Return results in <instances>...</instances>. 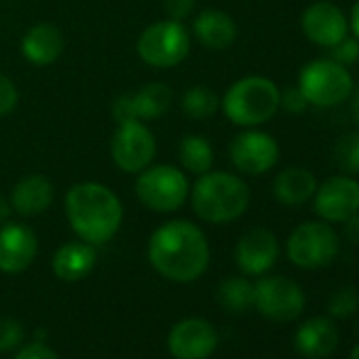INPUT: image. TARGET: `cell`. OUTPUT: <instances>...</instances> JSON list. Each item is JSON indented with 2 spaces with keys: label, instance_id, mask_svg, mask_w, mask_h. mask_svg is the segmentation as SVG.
Masks as SVG:
<instances>
[{
  "label": "cell",
  "instance_id": "1",
  "mask_svg": "<svg viewBox=\"0 0 359 359\" xmlns=\"http://www.w3.org/2000/svg\"><path fill=\"white\" fill-rule=\"evenodd\" d=\"M148 260L165 279L191 283L210 266V243L197 224L189 220H171L150 235Z\"/></svg>",
  "mask_w": 359,
  "mask_h": 359
},
{
  "label": "cell",
  "instance_id": "2",
  "mask_svg": "<svg viewBox=\"0 0 359 359\" xmlns=\"http://www.w3.org/2000/svg\"><path fill=\"white\" fill-rule=\"evenodd\" d=\"M66 218L81 241L102 245L110 241L123 222L118 197L100 182H79L66 193Z\"/></svg>",
  "mask_w": 359,
  "mask_h": 359
},
{
  "label": "cell",
  "instance_id": "3",
  "mask_svg": "<svg viewBox=\"0 0 359 359\" xmlns=\"http://www.w3.org/2000/svg\"><path fill=\"white\" fill-rule=\"evenodd\" d=\"M195 214L210 224H229L250 208V189L243 180L229 171H208L191 189Z\"/></svg>",
  "mask_w": 359,
  "mask_h": 359
},
{
  "label": "cell",
  "instance_id": "4",
  "mask_svg": "<svg viewBox=\"0 0 359 359\" xmlns=\"http://www.w3.org/2000/svg\"><path fill=\"white\" fill-rule=\"evenodd\" d=\"M281 89L266 76H245L233 83L224 95L222 110L239 127H258L279 110Z\"/></svg>",
  "mask_w": 359,
  "mask_h": 359
},
{
  "label": "cell",
  "instance_id": "5",
  "mask_svg": "<svg viewBox=\"0 0 359 359\" xmlns=\"http://www.w3.org/2000/svg\"><path fill=\"white\" fill-rule=\"evenodd\" d=\"M135 195L146 210L171 214L187 203L191 184L187 173L173 165H148L137 173Z\"/></svg>",
  "mask_w": 359,
  "mask_h": 359
},
{
  "label": "cell",
  "instance_id": "6",
  "mask_svg": "<svg viewBox=\"0 0 359 359\" xmlns=\"http://www.w3.org/2000/svg\"><path fill=\"white\" fill-rule=\"evenodd\" d=\"M298 87L309 106L332 108L348 100L355 85L344 66L336 64L334 60H313L300 70Z\"/></svg>",
  "mask_w": 359,
  "mask_h": 359
},
{
  "label": "cell",
  "instance_id": "7",
  "mask_svg": "<svg viewBox=\"0 0 359 359\" xmlns=\"http://www.w3.org/2000/svg\"><path fill=\"white\" fill-rule=\"evenodd\" d=\"M285 252L298 269L317 271L334 262L340 252V239L330 222H302L287 237Z\"/></svg>",
  "mask_w": 359,
  "mask_h": 359
},
{
  "label": "cell",
  "instance_id": "8",
  "mask_svg": "<svg viewBox=\"0 0 359 359\" xmlns=\"http://www.w3.org/2000/svg\"><path fill=\"white\" fill-rule=\"evenodd\" d=\"M191 53V34L182 22L163 20L150 24L137 39V55L152 68H173Z\"/></svg>",
  "mask_w": 359,
  "mask_h": 359
},
{
  "label": "cell",
  "instance_id": "9",
  "mask_svg": "<svg viewBox=\"0 0 359 359\" xmlns=\"http://www.w3.org/2000/svg\"><path fill=\"white\" fill-rule=\"evenodd\" d=\"M110 154L121 171L140 173L142 169L152 165V158L156 154V140L140 118L123 121L112 135Z\"/></svg>",
  "mask_w": 359,
  "mask_h": 359
},
{
  "label": "cell",
  "instance_id": "10",
  "mask_svg": "<svg viewBox=\"0 0 359 359\" xmlns=\"http://www.w3.org/2000/svg\"><path fill=\"white\" fill-rule=\"evenodd\" d=\"M254 306L271 321H292L304 311V292L290 277H262L254 285Z\"/></svg>",
  "mask_w": 359,
  "mask_h": 359
},
{
  "label": "cell",
  "instance_id": "11",
  "mask_svg": "<svg viewBox=\"0 0 359 359\" xmlns=\"http://www.w3.org/2000/svg\"><path fill=\"white\" fill-rule=\"evenodd\" d=\"M313 210L323 222H346L359 210V182L346 173L327 177L317 184Z\"/></svg>",
  "mask_w": 359,
  "mask_h": 359
},
{
  "label": "cell",
  "instance_id": "12",
  "mask_svg": "<svg viewBox=\"0 0 359 359\" xmlns=\"http://www.w3.org/2000/svg\"><path fill=\"white\" fill-rule=\"evenodd\" d=\"M229 154L235 169H239L241 173L262 175L269 169H273L279 161V144L273 135L264 131L248 129L233 137Z\"/></svg>",
  "mask_w": 359,
  "mask_h": 359
},
{
  "label": "cell",
  "instance_id": "13",
  "mask_svg": "<svg viewBox=\"0 0 359 359\" xmlns=\"http://www.w3.org/2000/svg\"><path fill=\"white\" fill-rule=\"evenodd\" d=\"M167 346L175 359H208L218 348V332L210 321L191 317L171 327Z\"/></svg>",
  "mask_w": 359,
  "mask_h": 359
},
{
  "label": "cell",
  "instance_id": "14",
  "mask_svg": "<svg viewBox=\"0 0 359 359\" xmlns=\"http://www.w3.org/2000/svg\"><path fill=\"white\" fill-rule=\"evenodd\" d=\"M300 26L311 43L325 49L334 47L338 41H342L348 34L346 15L342 13V9H338L334 3H327V0H319V3L306 7Z\"/></svg>",
  "mask_w": 359,
  "mask_h": 359
},
{
  "label": "cell",
  "instance_id": "15",
  "mask_svg": "<svg viewBox=\"0 0 359 359\" xmlns=\"http://www.w3.org/2000/svg\"><path fill=\"white\" fill-rule=\"evenodd\" d=\"M36 233L22 222H7L0 226V271L7 275L24 273L36 258Z\"/></svg>",
  "mask_w": 359,
  "mask_h": 359
},
{
  "label": "cell",
  "instance_id": "16",
  "mask_svg": "<svg viewBox=\"0 0 359 359\" xmlns=\"http://www.w3.org/2000/svg\"><path fill=\"white\" fill-rule=\"evenodd\" d=\"M277 258H279V241L266 229H252L239 239L235 248L237 266L245 275L269 273L275 266Z\"/></svg>",
  "mask_w": 359,
  "mask_h": 359
},
{
  "label": "cell",
  "instance_id": "17",
  "mask_svg": "<svg viewBox=\"0 0 359 359\" xmlns=\"http://www.w3.org/2000/svg\"><path fill=\"white\" fill-rule=\"evenodd\" d=\"M294 346L306 359H323L338 346V327L332 317H311L296 330Z\"/></svg>",
  "mask_w": 359,
  "mask_h": 359
},
{
  "label": "cell",
  "instance_id": "18",
  "mask_svg": "<svg viewBox=\"0 0 359 359\" xmlns=\"http://www.w3.org/2000/svg\"><path fill=\"white\" fill-rule=\"evenodd\" d=\"M11 208L15 214L24 218L41 216L43 212L49 210L53 201V184L47 175L32 173L22 177L20 182L11 191Z\"/></svg>",
  "mask_w": 359,
  "mask_h": 359
},
{
  "label": "cell",
  "instance_id": "19",
  "mask_svg": "<svg viewBox=\"0 0 359 359\" xmlns=\"http://www.w3.org/2000/svg\"><path fill=\"white\" fill-rule=\"evenodd\" d=\"M64 34L53 24H36L22 39V53L34 66H49L64 53Z\"/></svg>",
  "mask_w": 359,
  "mask_h": 359
},
{
  "label": "cell",
  "instance_id": "20",
  "mask_svg": "<svg viewBox=\"0 0 359 359\" xmlns=\"http://www.w3.org/2000/svg\"><path fill=\"white\" fill-rule=\"evenodd\" d=\"M193 32L197 41L214 51L229 49L237 41V24L235 20L218 9H208L197 15L193 24Z\"/></svg>",
  "mask_w": 359,
  "mask_h": 359
},
{
  "label": "cell",
  "instance_id": "21",
  "mask_svg": "<svg viewBox=\"0 0 359 359\" xmlns=\"http://www.w3.org/2000/svg\"><path fill=\"white\" fill-rule=\"evenodd\" d=\"M97 262L95 248L87 241L64 243L53 256V273L62 281H81L85 279Z\"/></svg>",
  "mask_w": 359,
  "mask_h": 359
},
{
  "label": "cell",
  "instance_id": "22",
  "mask_svg": "<svg viewBox=\"0 0 359 359\" xmlns=\"http://www.w3.org/2000/svg\"><path fill=\"white\" fill-rule=\"evenodd\" d=\"M317 191V177L306 167H287L277 173L273 182V195L279 203L296 208L313 199Z\"/></svg>",
  "mask_w": 359,
  "mask_h": 359
},
{
  "label": "cell",
  "instance_id": "23",
  "mask_svg": "<svg viewBox=\"0 0 359 359\" xmlns=\"http://www.w3.org/2000/svg\"><path fill=\"white\" fill-rule=\"evenodd\" d=\"M129 100H131L133 116L146 121V118L163 116L171 106L173 93L165 83H148L135 93H129Z\"/></svg>",
  "mask_w": 359,
  "mask_h": 359
},
{
  "label": "cell",
  "instance_id": "24",
  "mask_svg": "<svg viewBox=\"0 0 359 359\" xmlns=\"http://www.w3.org/2000/svg\"><path fill=\"white\" fill-rule=\"evenodd\" d=\"M180 163L184 171L193 175H203L214 165V148L203 135H184L180 142Z\"/></svg>",
  "mask_w": 359,
  "mask_h": 359
},
{
  "label": "cell",
  "instance_id": "25",
  "mask_svg": "<svg viewBox=\"0 0 359 359\" xmlns=\"http://www.w3.org/2000/svg\"><path fill=\"white\" fill-rule=\"evenodd\" d=\"M218 302L229 313H245L254 306V283L245 277H229L218 285Z\"/></svg>",
  "mask_w": 359,
  "mask_h": 359
},
{
  "label": "cell",
  "instance_id": "26",
  "mask_svg": "<svg viewBox=\"0 0 359 359\" xmlns=\"http://www.w3.org/2000/svg\"><path fill=\"white\" fill-rule=\"evenodd\" d=\"M182 112L195 121H203V118H212L218 108H220V97L216 95L214 89L205 87V85H195L191 89H187L182 93Z\"/></svg>",
  "mask_w": 359,
  "mask_h": 359
},
{
  "label": "cell",
  "instance_id": "27",
  "mask_svg": "<svg viewBox=\"0 0 359 359\" xmlns=\"http://www.w3.org/2000/svg\"><path fill=\"white\" fill-rule=\"evenodd\" d=\"M334 158H336V165H338L346 175L359 173V133L342 135L340 142L336 144Z\"/></svg>",
  "mask_w": 359,
  "mask_h": 359
},
{
  "label": "cell",
  "instance_id": "28",
  "mask_svg": "<svg viewBox=\"0 0 359 359\" xmlns=\"http://www.w3.org/2000/svg\"><path fill=\"white\" fill-rule=\"evenodd\" d=\"M359 311V292L355 287H340L327 300V315L336 319L351 317Z\"/></svg>",
  "mask_w": 359,
  "mask_h": 359
},
{
  "label": "cell",
  "instance_id": "29",
  "mask_svg": "<svg viewBox=\"0 0 359 359\" xmlns=\"http://www.w3.org/2000/svg\"><path fill=\"white\" fill-rule=\"evenodd\" d=\"M330 60H334L340 66H353L355 62H359V41L355 36H344L342 41H338L334 47H330Z\"/></svg>",
  "mask_w": 359,
  "mask_h": 359
},
{
  "label": "cell",
  "instance_id": "30",
  "mask_svg": "<svg viewBox=\"0 0 359 359\" xmlns=\"http://www.w3.org/2000/svg\"><path fill=\"white\" fill-rule=\"evenodd\" d=\"M24 338V330L13 319H0V353L15 348Z\"/></svg>",
  "mask_w": 359,
  "mask_h": 359
},
{
  "label": "cell",
  "instance_id": "31",
  "mask_svg": "<svg viewBox=\"0 0 359 359\" xmlns=\"http://www.w3.org/2000/svg\"><path fill=\"white\" fill-rule=\"evenodd\" d=\"M18 100H20L18 87L7 74L0 72V116L11 114L18 106Z\"/></svg>",
  "mask_w": 359,
  "mask_h": 359
},
{
  "label": "cell",
  "instance_id": "32",
  "mask_svg": "<svg viewBox=\"0 0 359 359\" xmlns=\"http://www.w3.org/2000/svg\"><path fill=\"white\" fill-rule=\"evenodd\" d=\"M279 108H283L285 112H292V114H300L309 108V102L304 97V93L300 91V87H287L281 91L279 95Z\"/></svg>",
  "mask_w": 359,
  "mask_h": 359
},
{
  "label": "cell",
  "instance_id": "33",
  "mask_svg": "<svg viewBox=\"0 0 359 359\" xmlns=\"http://www.w3.org/2000/svg\"><path fill=\"white\" fill-rule=\"evenodd\" d=\"M165 15L173 22H184L195 11V0H165Z\"/></svg>",
  "mask_w": 359,
  "mask_h": 359
},
{
  "label": "cell",
  "instance_id": "34",
  "mask_svg": "<svg viewBox=\"0 0 359 359\" xmlns=\"http://www.w3.org/2000/svg\"><path fill=\"white\" fill-rule=\"evenodd\" d=\"M15 359H60V357H57V353H55L53 348H49L47 344L34 342V344L24 346V348L15 355Z\"/></svg>",
  "mask_w": 359,
  "mask_h": 359
},
{
  "label": "cell",
  "instance_id": "35",
  "mask_svg": "<svg viewBox=\"0 0 359 359\" xmlns=\"http://www.w3.org/2000/svg\"><path fill=\"white\" fill-rule=\"evenodd\" d=\"M344 224V235L353 241V243H359V210L346 220L342 222Z\"/></svg>",
  "mask_w": 359,
  "mask_h": 359
},
{
  "label": "cell",
  "instance_id": "36",
  "mask_svg": "<svg viewBox=\"0 0 359 359\" xmlns=\"http://www.w3.org/2000/svg\"><path fill=\"white\" fill-rule=\"evenodd\" d=\"M348 28H351V32H353V36L359 41V0L353 5V9H351V18H348Z\"/></svg>",
  "mask_w": 359,
  "mask_h": 359
},
{
  "label": "cell",
  "instance_id": "37",
  "mask_svg": "<svg viewBox=\"0 0 359 359\" xmlns=\"http://www.w3.org/2000/svg\"><path fill=\"white\" fill-rule=\"evenodd\" d=\"M11 214H13L11 201H9V199H5L3 195H0V226H3V224H7V222H9Z\"/></svg>",
  "mask_w": 359,
  "mask_h": 359
},
{
  "label": "cell",
  "instance_id": "38",
  "mask_svg": "<svg viewBox=\"0 0 359 359\" xmlns=\"http://www.w3.org/2000/svg\"><path fill=\"white\" fill-rule=\"evenodd\" d=\"M353 112H355V118H357V123H359V87H357L355 97H353Z\"/></svg>",
  "mask_w": 359,
  "mask_h": 359
},
{
  "label": "cell",
  "instance_id": "39",
  "mask_svg": "<svg viewBox=\"0 0 359 359\" xmlns=\"http://www.w3.org/2000/svg\"><path fill=\"white\" fill-rule=\"evenodd\" d=\"M348 359H359V342H357V344L353 346V351H351Z\"/></svg>",
  "mask_w": 359,
  "mask_h": 359
}]
</instances>
